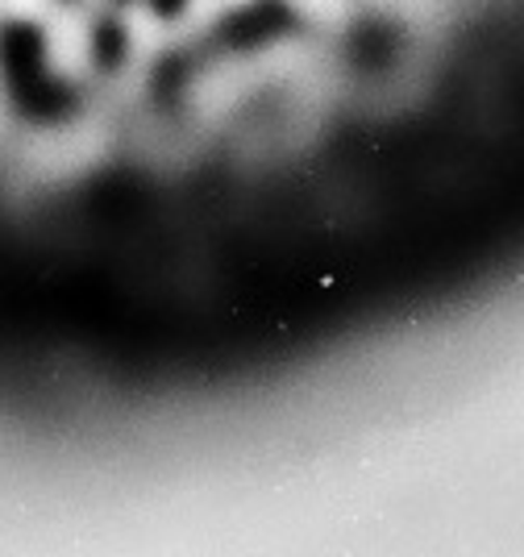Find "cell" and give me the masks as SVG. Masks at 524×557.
I'll use <instances>...</instances> for the list:
<instances>
[{
  "instance_id": "1",
  "label": "cell",
  "mask_w": 524,
  "mask_h": 557,
  "mask_svg": "<svg viewBox=\"0 0 524 557\" xmlns=\"http://www.w3.org/2000/svg\"><path fill=\"white\" fill-rule=\"evenodd\" d=\"M130 29H125V22H117V17H100L96 22V29L88 34V54H92V63L100 71H117L125 59H130Z\"/></svg>"
},
{
  "instance_id": "2",
  "label": "cell",
  "mask_w": 524,
  "mask_h": 557,
  "mask_svg": "<svg viewBox=\"0 0 524 557\" xmlns=\"http://www.w3.org/2000/svg\"><path fill=\"white\" fill-rule=\"evenodd\" d=\"M192 4H196V0H146V13L162 25H175L192 13Z\"/></svg>"
}]
</instances>
